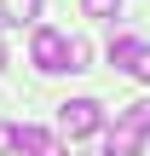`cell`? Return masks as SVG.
I'll return each instance as SVG.
<instances>
[{
	"label": "cell",
	"mask_w": 150,
	"mask_h": 156,
	"mask_svg": "<svg viewBox=\"0 0 150 156\" xmlns=\"http://www.w3.org/2000/svg\"><path fill=\"white\" fill-rule=\"evenodd\" d=\"M58 127H64L69 139H87V133L104 127V104H98V98H64V104H58Z\"/></svg>",
	"instance_id": "1"
},
{
	"label": "cell",
	"mask_w": 150,
	"mask_h": 156,
	"mask_svg": "<svg viewBox=\"0 0 150 156\" xmlns=\"http://www.w3.org/2000/svg\"><path fill=\"white\" fill-rule=\"evenodd\" d=\"M64 46H69V35H58V29H35V41H29V64H35L40 75H64Z\"/></svg>",
	"instance_id": "2"
},
{
	"label": "cell",
	"mask_w": 150,
	"mask_h": 156,
	"mask_svg": "<svg viewBox=\"0 0 150 156\" xmlns=\"http://www.w3.org/2000/svg\"><path fill=\"white\" fill-rule=\"evenodd\" d=\"M145 52L150 46L139 41V35H116V41H110V69H127V75H133V64H139Z\"/></svg>",
	"instance_id": "3"
},
{
	"label": "cell",
	"mask_w": 150,
	"mask_h": 156,
	"mask_svg": "<svg viewBox=\"0 0 150 156\" xmlns=\"http://www.w3.org/2000/svg\"><path fill=\"white\" fill-rule=\"evenodd\" d=\"M116 127H121V133H133V139H145V133H150V98L127 104V110L116 116Z\"/></svg>",
	"instance_id": "4"
},
{
	"label": "cell",
	"mask_w": 150,
	"mask_h": 156,
	"mask_svg": "<svg viewBox=\"0 0 150 156\" xmlns=\"http://www.w3.org/2000/svg\"><path fill=\"white\" fill-rule=\"evenodd\" d=\"M40 0H0V23H35Z\"/></svg>",
	"instance_id": "5"
},
{
	"label": "cell",
	"mask_w": 150,
	"mask_h": 156,
	"mask_svg": "<svg viewBox=\"0 0 150 156\" xmlns=\"http://www.w3.org/2000/svg\"><path fill=\"white\" fill-rule=\"evenodd\" d=\"M64 69H87V41L81 35H69V46H64Z\"/></svg>",
	"instance_id": "6"
},
{
	"label": "cell",
	"mask_w": 150,
	"mask_h": 156,
	"mask_svg": "<svg viewBox=\"0 0 150 156\" xmlns=\"http://www.w3.org/2000/svg\"><path fill=\"white\" fill-rule=\"evenodd\" d=\"M81 12H87V17H116L121 0H81Z\"/></svg>",
	"instance_id": "7"
},
{
	"label": "cell",
	"mask_w": 150,
	"mask_h": 156,
	"mask_svg": "<svg viewBox=\"0 0 150 156\" xmlns=\"http://www.w3.org/2000/svg\"><path fill=\"white\" fill-rule=\"evenodd\" d=\"M35 156H69V151H64L58 139H46V145H40V151H35Z\"/></svg>",
	"instance_id": "8"
},
{
	"label": "cell",
	"mask_w": 150,
	"mask_h": 156,
	"mask_svg": "<svg viewBox=\"0 0 150 156\" xmlns=\"http://www.w3.org/2000/svg\"><path fill=\"white\" fill-rule=\"evenodd\" d=\"M133 75H139V81H150V52L139 58V64H133Z\"/></svg>",
	"instance_id": "9"
}]
</instances>
